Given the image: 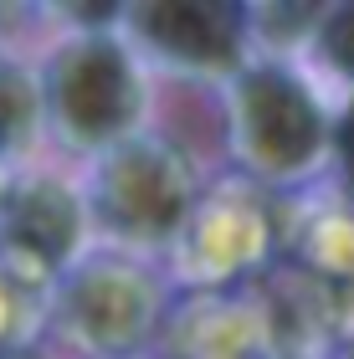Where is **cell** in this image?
<instances>
[{
  "label": "cell",
  "mask_w": 354,
  "mask_h": 359,
  "mask_svg": "<svg viewBox=\"0 0 354 359\" xmlns=\"http://www.w3.org/2000/svg\"><path fill=\"white\" fill-rule=\"evenodd\" d=\"M329 118L282 67H252L236 83V149L267 180H298L324 159Z\"/></svg>",
  "instance_id": "cell-1"
},
{
  "label": "cell",
  "mask_w": 354,
  "mask_h": 359,
  "mask_svg": "<svg viewBox=\"0 0 354 359\" xmlns=\"http://www.w3.org/2000/svg\"><path fill=\"white\" fill-rule=\"evenodd\" d=\"M52 113L62 123V134L83 149L114 144L139 113V83L134 67L118 46L88 41L57 57L52 72Z\"/></svg>",
  "instance_id": "cell-2"
},
{
  "label": "cell",
  "mask_w": 354,
  "mask_h": 359,
  "mask_svg": "<svg viewBox=\"0 0 354 359\" xmlns=\"http://www.w3.org/2000/svg\"><path fill=\"white\" fill-rule=\"evenodd\" d=\"M103 216L128 236H165L185 216V170L159 144H123L103 170Z\"/></svg>",
  "instance_id": "cell-3"
},
{
  "label": "cell",
  "mask_w": 354,
  "mask_h": 359,
  "mask_svg": "<svg viewBox=\"0 0 354 359\" xmlns=\"http://www.w3.org/2000/svg\"><path fill=\"white\" fill-rule=\"evenodd\" d=\"M241 21L236 6H144L139 36L185 67L231 72L241 62Z\"/></svg>",
  "instance_id": "cell-4"
},
{
  "label": "cell",
  "mask_w": 354,
  "mask_h": 359,
  "mask_svg": "<svg viewBox=\"0 0 354 359\" xmlns=\"http://www.w3.org/2000/svg\"><path fill=\"white\" fill-rule=\"evenodd\" d=\"M77 236H83V210H77V201L62 185H52V180L26 185L21 201L11 205V241L26 247L46 267L67 262V252L77 247Z\"/></svg>",
  "instance_id": "cell-5"
},
{
  "label": "cell",
  "mask_w": 354,
  "mask_h": 359,
  "mask_svg": "<svg viewBox=\"0 0 354 359\" xmlns=\"http://www.w3.org/2000/svg\"><path fill=\"white\" fill-rule=\"evenodd\" d=\"M77 323L98 344H123L144 329V292L114 272L93 277V283H83V298H77Z\"/></svg>",
  "instance_id": "cell-6"
},
{
  "label": "cell",
  "mask_w": 354,
  "mask_h": 359,
  "mask_svg": "<svg viewBox=\"0 0 354 359\" xmlns=\"http://www.w3.org/2000/svg\"><path fill=\"white\" fill-rule=\"evenodd\" d=\"M31 128H36V88L26 72L0 67V149L21 144Z\"/></svg>",
  "instance_id": "cell-7"
},
{
  "label": "cell",
  "mask_w": 354,
  "mask_h": 359,
  "mask_svg": "<svg viewBox=\"0 0 354 359\" xmlns=\"http://www.w3.org/2000/svg\"><path fill=\"white\" fill-rule=\"evenodd\" d=\"M318 52L339 77H354V6H334L318 21Z\"/></svg>",
  "instance_id": "cell-8"
},
{
  "label": "cell",
  "mask_w": 354,
  "mask_h": 359,
  "mask_svg": "<svg viewBox=\"0 0 354 359\" xmlns=\"http://www.w3.org/2000/svg\"><path fill=\"white\" fill-rule=\"evenodd\" d=\"M334 149H339L344 170H349V180H354V97H349V108L339 113V123H334Z\"/></svg>",
  "instance_id": "cell-9"
},
{
  "label": "cell",
  "mask_w": 354,
  "mask_h": 359,
  "mask_svg": "<svg viewBox=\"0 0 354 359\" xmlns=\"http://www.w3.org/2000/svg\"><path fill=\"white\" fill-rule=\"evenodd\" d=\"M15 359H41V354H15Z\"/></svg>",
  "instance_id": "cell-10"
},
{
  "label": "cell",
  "mask_w": 354,
  "mask_h": 359,
  "mask_svg": "<svg viewBox=\"0 0 354 359\" xmlns=\"http://www.w3.org/2000/svg\"><path fill=\"white\" fill-rule=\"evenodd\" d=\"M349 359H354V354H349Z\"/></svg>",
  "instance_id": "cell-11"
}]
</instances>
